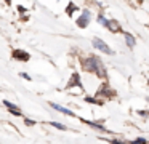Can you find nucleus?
Masks as SVG:
<instances>
[{"label": "nucleus", "instance_id": "nucleus-1", "mask_svg": "<svg viewBox=\"0 0 149 144\" xmlns=\"http://www.w3.org/2000/svg\"><path fill=\"white\" fill-rule=\"evenodd\" d=\"M85 69L93 70L95 74H98V77H106V70H104L103 63H101V59H98L96 56H90L85 61Z\"/></svg>", "mask_w": 149, "mask_h": 144}, {"label": "nucleus", "instance_id": "nucleus-2", "mask_svg": "<svg viewBox=\"0 0 149 144\" xmlns=\"http://www.w3.org/2000/svg\"><path fill=\"white\" fill-rule=\"evenodd\" d=\"M93 47L96 48V50H100V51H103V53H106V54H114V51L109 48V45H107L106 42H103L101 38H98V37L93 38Z\"/></svg>", "mask_w": 149, "mask_h": 144}, {"label": "nucleus", "instance_id": "nucleus-3", "mask_svg": "<svg viewBox=\"0 0 149 144\" xmlns=\"http://www.w3.org/2000/svg\"><path fill=\"white\" fill-rule=\"evenodd\" d=\"M90 18H91L90 11H88V10H84L82 15H80V18L77 19V26H79V27H87L88 22H90Z\"/></svg>", "mask_w": 149, "mask_h": 144}, {"label": "nucleus", "instance_id": "nucleus-4", "mask_svg": "<svg viewBox=\"0 0 149 144\" xmlns=\"http://www.w3.org/2000/svg\"><path fill=\"white\" fill-rule=\"evenodd\" d=\"M72 86H79V88H82V82H80L79 74H72V79H71V82L68 83V88H72Z\"/></svg>", "mask_w": 149, "mask_h": 144}, {"label": "nucleus", "instance_id": "nucleus-5", "mask_svg": "<svg viewBox=\"0 0 149 144\" xmlns=\"http://www.w3.org/2000/svg\"><path fill=\"white\" fill-rule=\"evenodd\" d=\"M3 104L7 106L8 109H10V111H11V114H13V115H16V117H19V115H21L19 107H18V106H15L13 102H10V101H3Z\"/></svg>", "mask_w": 149, "mask_h": 144}, {"label": "nucleus", "instance_id": "nucleus-6", "mask_svg": "<svg viewBox=\"0 0 149 144\" xmlns=\"http://www.w3.org/2000/svg\"><path fill=\"white\" fill-rule=\"evenodd\" d=\"M13 58H15V59H19V61H27V59H29V54L24 53V51H21V50H16L13 53Z\"/></svg>", "mask_w": 149, "mask_h": 144}, {"label": "nucleus", "instance_id": "nucleus-7", "mask_svg": "<svg viewBox=\"0 0 149 144\" xmlns=\"http://www.w3.org/2000/svg\"><path fill=\"white\" fill-rule=\"evenodd\" d=\"M123 37H125V43H127V47L128 48H133L135 47V37H133L132 34H128V32H125V34H123Z\"/></svg>", "mask_w": 149, "mask_h": 144}, {"label": "nucleus", "instance_id": "nucleus-8", "mask_svg": "<svg viewBox=\"0 0 149 144\" xmlns=\"http://www.w3.org/2000/svg\"><path fill=\"white\" fill-rule=\"evenodd\" d=\"M52 107L55 109V111H59V112H63V114H66V115H74L72 111H69V109L63 107V106H59V104H55V102H52Z\"/></svg>", "mask_w": 149, "mask_h": 144}, {"label": "nucleus", "instance_id": "nucleus-9", "mask_svg": "<svg viewBox=\"0 0 149 144\" xmlns=\"http://www.w3.org/2000/svg\"><path fill=\"white\" fill-rule=\"evenodd\" d=\"M107 29H111L112 32H119V31H120V26L117 24V21H112V19H109V24H107Z\"/></svg>", "mask_w": 149, "mask_h": 144}, {"label": "nucleus", "instance_id": "nucleus-10", "mask_svg": "<svg viewBox=\"0 0 149 144\" xmlns=\"http://www.w3.org/2000/svg\"><path fill=\"white\" fill-rule=\"evenodd\" d=\"M98 22H100L101 26H104V27H107V24H109V19L104 18V15H98Z\"/></svg>", "mask_w": 149, "mask_h": 144}, {"label": "nucleus", "instance_id": "nucleus-11", "mask_svg": "<svg viewBox=\"0 0 149 144\" xmlns=\"http://www.w3.org/2000/svg\"><path fill=\"white\" fill-rule=\"evenodd\" d=\"M52 127L58 128V130H66V127L63 123H59V122H52Z\"/></svg>", "mask_w": 149, "mask_h": 144}, {"label": "nucleus", "instance_id": "nucleus-12", "mask_svg": "<svg viewBox=\"0 0 149 144\" xmlns=\"http://www.w3.org/2000/svg\"><path fill=\"white\" fill-rule=\"evenodd\" d=\"M128 144H146V139L144 138H136L135 141H132V143H128Z\"/></svg>", "mask_w": 149, "mask_h": 144}, {"label": "nucleus", "instance_id": "nucleus-13", "mask_svg": "<svg viewBox=\"0 0 149 144\" xmlns=\"http://www.w3.org/2000/svg\"><path fill=\"white\" fill-rule=\"evenodd\" d=\"M75 10V5L74 3H69V6H68V10H66V11H68V15H72V11H74Z\"/></svg>", "mask_w": 149, "mask_h": 144}, {"label": "nucleus", "instance_id": "nucleus-14", "mask_svg": "<svg viewBox=\"0 0 149 144\" xmlns=\"http://www.w3.org/2000/svg\"><path fill=\"white\" fill-rule=\"evenodd\" d=\"M85 101H87V102H91V104H93V102H95V104H101L100 101H96V99H93V98H85Z\"/></svg>", "mask_w": 149, "mask_h": 144}, {"label": "nucleus", "instance_id": "nucleus-15", "mask_svg": "<svg viewBox=\"0 0 149 144\" xmlns=\"http://www.w3.org/2000/svg\"><path fill=\"white\" fill-rule=\"evenodd\" d=\"M19 75H21V77H23V79H26V80H31V75H27V74H26V72H21V74H19Z\"/></svg>", "mask_w": 149, "mask_h": 144}, {"label": "nucleus", "instance_id": "nucleus-16", "mask_svg": "<svg viewBox=\"0 0 149 144\" xmlns=\"http://www.w3.org/2000/svg\"><path fill=\"white\" fill-rule=\"evenodd\" d=\"M111 144H128V143H122V141H117V139H111Z\"/></svg>", "mask_w": 149, "mask_h": 144}, {"label": "nucleus", "instance_id": "nucleus-17", "mask_svg": "<svg viewBox=\"0 0 149 144\" xmlns=\"http://www.w3.org/2000/svg\"><path fill=\"white\" fill-rule=\"evenodd\" d=\"M26 125H29V127H31V125H36V122H34V120H29V118H26Z\"/></svg>", "mask_w": 149, "mask_h": 144}, {"label": "nucleus", "instance_id": "nucleus-18", "mask_svg": "<svg viewBox=\"0 0 149 144\" xmlns=\"http://www.w3.org/2000/svg\"><path fill=\"white\" fill-rule=\"evenodd\" d=\"M138 114H139V115H148V114H149V112H146V111H139V112H138Z\"/></svg>", "mask_w": 149, "mask_h": 144}]
</instances>
